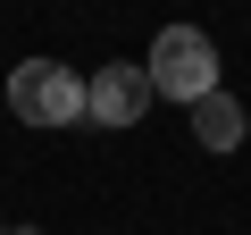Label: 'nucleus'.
Instances as JSON below:
<instances>
[{"label":"nucleus","instance_id":"3","mask_svg":"<svg viewBox=\"0 0 251 235\" xmlns=\"http://www.w3.org/2000/svg\"><path fill=\"white\" fill-rule=\"evenodd\" d=\"M143 109H151V76L134 59H109L100 76H84V118L92 126H134Z\"/></svg>","mask_w":251,"mask_h":235},{"label":"nucleus","instance_id":"2","mask_svg":"<svg viewBox=\"0 0 251 235\" xmlns=\"http://www.w3.org/2000/svg\"><path fill=\"white\" fill-rule=\"evenodd\" d=\"M9 109L25 126H75L84 118V76L67 59H17L9 67Z\"/></svg>","mask_w":251,"mask_h":235},{"label":"nucleus","instance_id":"1","mask_svg":"<svg viewBox=\"0 0 251 235\" xmlns=\"http://www.w3.org/2000/svg\"><path fill=\"white\" fill-rule=\"evenodd\" d=\"M151 92H168V101H201V92H218V42L201 34V26H159V42H151Z\"/></svg>","mask_w":251,"mask_h":235},{"label":"nucleus","instance_id":"4","mask_svg":"<svg viewBox=\"0 0 251 235\" xmlns=\"http://www.w3.org/2000/svg\"><path fill=\"white\" fill-rule=\"evenodd\" d=\"M243 135H251V118H243V101H226V84L193 101V143L201 151H243Z\"/></svg>","mask_w":251,"mask_h":235},{"label":"nucleus","instance_id":"5","mask_svg":"<svg viewBox=\"0 0 251 235\" xmlns=\"http://www.w3.org/2000/svg\"><path fill=\"white\" fill-rule=\"evenodd\" d=\"M0 235H34V227H0Z\"/></svg>","mask_w":251,"mask_h":235}]
</instances>
